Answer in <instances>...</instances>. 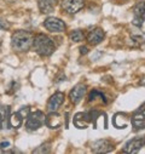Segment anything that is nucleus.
<instances>
[{"mask_svg": "<svg viewBox=\"0 0 145 154\" xmlns=\"http://www.w3.org/2000/svg\"><path fill=\"white\" fill-rule=\"evenodd\" d=\"M85 6V0H62V9L67 14H76Z\"/></svg>", "mask_w": 145, "mask_h": 154, "instance_id": "nucleus-5", "label": "nucleus"}, {"mask_svg": "<svg viewBox=\"0 0 145 154\" xmlns=\"http://www.w3.org/2000/svg\"><path fill=\"white\" fill-rule=\"evenodd\" d=\"M132 125L135 130L145 128V115L143 112H137L132 117Z\"/></svg>", "mask_w": 145, "mask_h": 154, "instance_id": "nucleus-13", "label": "nucleus"}, {"mask_svg": "<svg viewBox=\"0 0 145 154\" xmlns=\"http://www.w3.org/2000/svg\"><path fill=\"white\" fill-rule=\"evenodd\" d=\"M80 52H81L82 55L87 54V52H88V49H87V46H81V48H80Z\"/></svg>", "mask_w": 145, "mask_h": 154, "instance_id": "nucleus-21", "label": "nucleus"}, {"mask_svg": "<svg viewBox=\"0 0 145 154\" xmlns=\"http://www.w3.org/2000/svg\"><path fill=\"white\" fill-rule=\"evenodd\" d=\"M145 146V137H135L131 141H128L125 147L122 148V153H137Z\"/></svg>", "mask_w": 145, "mask_h": 154, "instance_id": "nucleus-7", "label": "nucleus"}, {"mask_svg": "<svg viewBox=\"0 0 145 154\" xmlns=\"http://www.w3.org/2000/svg\"><path fill=\"white\" fill-rule=\"evenodd\" d=\"M133 12H134V16L137 17H145V2H141V3H138L134 8H133Z\"/></svg>", "mask_w": 145, "mask_h": 154, "instance_id": "nucleus-16", "label": "nucleus"}, {"mask_svg": "<svg viewBox=\"0 0 145 154\" xmlns=\"http://www.w3.org/2000/svg\"><path fill=\"white\" fill-rule=\"evenodd\" d=\"M91 150L93 153H109L114 150V144L109 140H98L91 144Z\"/></svg>", "mask_w": 145, "mask_h": 154, "instance_id": "nucleus-6", "label": "nucleus"}, {"mask_svg": "<svg viewBox=\"0 0 145 154\" xmlns=\"http://www.w3.org/2000/svg\"><path fill=\"white\" fill-rule=\"evenodd\" d=\"M105 36V33L102 28L97 27V28H93L92 30H90V33L87 34L86 39H87V43L91 44V45H98L103 42Z\"/></svg>", "mask_w": 145, "mask_h": 154, "instance_id": "nucleus-10", "label": "nucleus"}, {"mask_svg": "<svg viewBox=\"0 0 145 154\" xmlns=\"http://www.w3.org/2000/svg\"><path fill=\"white\" fill-rule=\"evenodd\" d=\"M11 146V143L9 142V141H6V142H1V143H0V148H1V149H6V148H9Z\"/></svg>", "mask_w": 145, "mask_h": 154, "instance_id": "nucleus-20", "label": "nucleus"}, {"mask_svg": "<svg viewBox=\"0 0 145 154\" xmlns=\"http://www.w3.org/2000/svg\"><path fill=\"white\" fill-rule=\"evenodd\" d=\"M139 85L145 86V76H143V78H140V80H139Z\"/></svg>", "mask_w": 145, "mask_h": 154, "instance_id": "nucleus-22", "label": "nucleus"}, {"mask_svg": "<svg viewBox=\"0 0 145 154\" xmlns=\"http://www.w3.org/2000/svg\"><path fill=\"white\" fill-rule=\"evenodd\" d=\"M45 124L50 129H58L63 124V118H62V115H59L57 112H50V114L45 119Z\"/></svg>", "mask_w": 145, "mask_h": 154, "instance_id": "nucleus-11", "label": "nucleus"}, {"mask_svg": "<svg viewBox=\"0 0 145 154\" xmlns=\"http://www.w3.org/2000/svg\"><path fill=\"white\" fill-rule=\"evenodd\" d=\"M86 91H87V86L85 84H78V85H75L74 88H72V90L70 91V94H69L70 101L74 103V104H78L82 100V97L86 95Z\"/></svg>", "mask_w": 145, "mask_h": 154, "instance_id": "nucleus-8", "label": "nucleus"}, {"mask_svg": "<svg viewBox=\"0 0 145 154\" xmlns=\"http://www.w3.org/2000/svg\"><path fill=\"white\" fill-rule=\"evenodd\" d=\"M64 98H65V96H64L63 92H59V91H58V92L53 94V95L50 97L49 102H47V106H46L47 110H49V112H57V110L59 109V107L63 104Z\"/></svg>", "mask_w": 145, "mask_h": 154, "instance_id": "nucleus-9", "label": "nucleus"}, {"mask_svg": "<svg viewBox=\"0 0 145 154\" xmlns=\"http://www.w3.org/2000/svg\"><path fill=\"white\" fill-rule=\"evenodd\" d=\"M38 5L43 14H50L55 10L57 0H38Z\"/></svg>", "mask_w": 145, "mask_h": 154, "instance_id": "nucleus-12", "label": "nucleus"}, {"mask_svg": "<svg viewBox=\"0 0 145 154\" xmlns=\"http://www.w3.org/2000/svg\"><path fill=\"white\" fill-rule=\"evenodd\" d=\"M10 28V24L4 21V20H0V30H5V29H9Z\"/></svg>", "mask_w": 145, "mask_h": 154, "instance_id": "nucleus-19", "label": "nucleus"}, {"mask_svg": "<svg viewBox=\"0 0 145 154\" xmlns=\"http://www.w3.org/2000/svg\"><path fill=\"white\" fill-rule=\"evenodd\" d=\"M70 39L74 42V43H79V42H81V40H84L85 39V34H84V32L82 30H80V29H75V30H72L71 33H70Z\"/></svg>", "mask_w": 145, "mask_h": 154, "instance_id": "nucleus-15", "label": "nucleus"}, {"mask_svg": "<svg viewBox=\"0 0 145 154\" xmlns=\"http://www.w3.org/2000/svg\"><path fill=\"white\" fill-rule=\"evenodd\" d=\"M3 117H4V115H3L1 113H0V129H1V126H3V119H4Z\"/></svg>", "mask_w": 145, "mask_h": 154, "instance_id": "nucleus-23", "label": "nucleus"}, {"mask_svg": "<svg viewBox=\"0 0 145 154\" xmlns=\"http://www.w3.org/2000/svg\"><path fill=\"white\" fill-rule=\"evenodd\" d=\"M45 119H46V115L41 110H34L28 114L25 128L29 131H35L45 124Z\"/></svg>", "mask_w": 145, "mask_h": 154, "instance_id": "nucleus-3", "label": "nucleus"}, {"mask_svg": "<svg viewBox=\"0 0 145 154\" xmlns=\"http://www.w3.org/2000/svg\"><path fill=\"white\" fill-rule=\"evenodd\" d=\"M143 22H144V18H143V17H137V16H134V20H133V24H134V26L140 27V26L143 24Z\"/></svg>", "mask_w": 145, "mask_h": 154, "instance_id": "nucleus-18", "label": "nucleus"}, {"mask_svg": "<svg viewBox=\"0 0 145 154\" xmlns=\"http://www.w3.org/2000/svg\"><path fill=\"white\" fill-rule=\"evenodd\" d=\"M33 48L36 54L40 56H51L53 51L56 50L55 43L51 38H49L45 34H36L33 38Z\"/></svg>", "mask_w": 145, "mask_h": 154, "instance_id": "nucleus-1", "label": "nucleus"}, {"mask_svg": "<svg viewBox=\"0 0 145 154\" xmlns=\"http://www.w3.org/2000/svg\"><path fill=\"white\" fill-rule=\"evenodd\" d=\"M33 38H34V35L30 32H27V30H17V32H15L12 34L11 45L18 52L28 51L33 46Z\"/></svg>", "mask_w": 145, "mask_h": 154, "instance_id": "nucleus-2", "label": "nucleus"}, {"mask_svg": "<svg viewBox=\"0 0 145 154\" xmlns=\"http://www.w3.org/2000/svg\"><path fill=\"white\" fill-rule=\"evenodd\" d=\"M22 122H23V118H22V115H21L19 112L11 114V117H10V125H11L12 128L18 129V128L22 125Z\"/></svg>", "mask_w": 145, "mask_h": 154, "instance_id": "nucleus-14", "label": "nucleus"}, {"mask_svg": "<svg viewBox=\"0 0 145 154\" xmlns=\"http://www.w3.org/2000/svg\"><path fill=\"white\" fill-rule=\"evenodd\" d=\"M49 152H50V143H45L34 150V153H49Z\"/></svg>", "mask_w": 145, "mask_h": 154, "instance_id": "nucleus-17", "label": "nucleus"}, {"mask_svg": "<svg viewBox=\"0 0 145 154\" xmlns=\"http://www.w3.org/2000/svg\"><path fill=\"white\" fill-rule=\"evenodd\" d=\"M44 27L50 30L51 33H62L67 29V26L65 23L61 20V18H57V17H49L45 20L44 22Z\"/></svg>", "mask_w": 145, "mask_h": 154, "instance_id": "nucleus-4", "label": "nucleus"}]
</instances>
